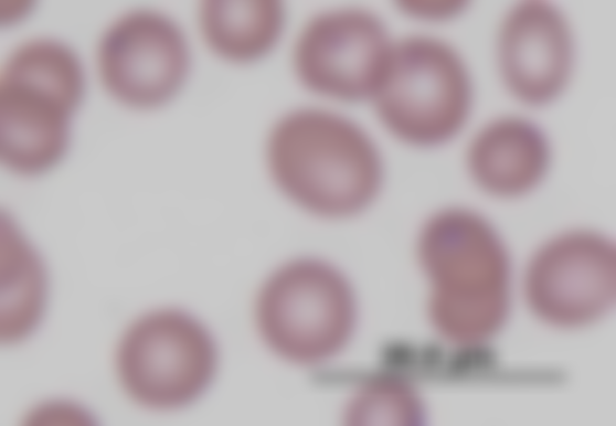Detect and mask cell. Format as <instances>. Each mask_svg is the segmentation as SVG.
<instances>
[{"instance_id": "obj_1", "label": "cell", "mask_w": 616, "mask_h": 426, "mask_svg": "<svg viewBox=\"0 0 616 426\" xmlns=\"http://www.w3.org/2000/svg\"><path fill=\"white\" fill-rule=\"evenodd\" d=\"M416 248L434 329L465 347L497 334L510 309V257L493 224L472 209L445 207L423 223Z\"/></svg>"}, {"instance_id": "obj_2", "label": "cell", "mask_w": 616, "mask_h": 426, "mask_svg": "<svg viewBox=\"0 0 616 426\" xmlns=\"http://www.w3.org/2000/svg\"><path fill=\"white\" fill-rule=\"evenodd\" d=\"M265 157L278 190L320 217L364 211L384 180L383 158L372 137L353 120L320 108L280 117L267 136Z\"/></svg>"}, {"instance_id": "obj_3", "label": "cell", "mask_w": 616, "mask_h": 426, "mask_svg": "<svg viewBox=\"0 0 616 426\" xmlns=\"http://www.w3.org/2000/svg\"><path fill=\"white\" fill-rule=\"evenodd\" d=\"M84 93V68L71 47L52 39L18 46L0 71L1 162L23 175L53 168L66 153Z\"/></svg>"}, {"instance_id": "obj_4", "label": "cell", "mask_w": 616, "mask_h": 426, "mask_svg": "<svg viewBox=\"0 0 616 426\" xmlns=\"http://www.w3.org/2000/svg\"><path fill=\"white\" fill-rule=\"evenodd\" d=\"M382 126L399 141L433 149L455 140L475 105L465 56L450 42L415 34L394 41L370 100Z\"/></svg>"}, {"instance_id": "obj_5", "label": "cell", "mask_w": 616, "mask_h": 426, "mask_svg": "<svg viewBox=\"0 0 616 426\" xmlns=\"http://www.w3.org/2000/svg\"><path fill=\"white\" fill-rule=\"evenodd\" d=\"M258 332L286 361L317 364L350 341L357 303L348 279L315 258L289 262L264 283L255 305Z\"/></svg>"}, {"instance_id": "obj_6", "label": "cell", "mask_w": 616, "mask_h": 426, "mask_svg": "<svg viewBox=\"0 0 616 426\" xmlns=\"http://www.w3.org/2000/svg\"><path fill=\"white\" fill-rule=\"evenodd\" d=\"M121 386L137 403L174 409L197 400L217 369L216 343L208 329L179 309H160L137 319L116 350Z\"/></svg>"}, {"instance_id": "obj_7", "label": "cell", "mask_w": 616, "mask_h": 426, "mask_svg": "<svg viewBox=\"0 0 616 426\" xmlns=\"http://www.w3.org/2000/svg\"><path fill=\"white\" fill-rule=\"evenodd\" d=\"M531 311L548 324L578 328L595 322L616 299V246L592 230H572L545 242L524 275Z\"/></svg>"}, {"instance_id": "obj_8", "label": "cell", "mask_w": 616, "mask_h": 426, "mask_svg": "<svg viewBox=\"0 0 616 426\" xmlns=\"http://www.w3.org/2000/svg\"><path fill=\"white\" fill-rule=\"evenodd\" d=\"M394 41L383 20L371 11H326L301 29L293 52L294 71L301 85L317 95L370 103Z\"/></svg>"}, {"instance_id": "obj_9", "label": "cell", "mask_w": 616, "mask_h": 426, "mask_svg": "<svg viewBox=\"0 0 616 426\" xmlns=\"http://www.w3.org/2000/svg\"><path fill=\"white\" fill-rule=\"evenodd\" d=\"M495 63L505 90L519 104L542 108L570 88L577 64V42L567 14L553 2L513 3L500 19Z\"/></svg>"}, {"instance_id": "obj_10", "label": "cell", "mask_w": 616, "mask_h": 426, "mask_svg": "<svg viewBox=\"0 0 616 426\" xmlns=\"http://www.w3.org/2000/svg\"><path fill=\"white\" fill-rule=\"evenodd\" d=\"M190 65L189 44L180 26L151 10L118 18L97 47L103 85L117 100L135 108L170 100L184 84Z\"/></svg>"}, {"instance_id": "obj_11", "label": "cell", "mask_w": 616, "mask_h": 426, "mask_svg": "<svg viewBox=\"0 0 616 426\" xmlns=\"http://www.w3.org/2000/svg\"><path fill=\"white\" fill-rule=\"evenodd\" d=\"M554 159L545 129L533 118L511 113L495 116L470 136L464 162L468 177L493 198L518 199L535 190Z\"/></svg>"}, {"instance_id": "obj_12", "label": "cell", "mask_w": 616, "mask_h": 426, "mask_svg": "<svg viewBox=\"0 0 616 426\" xmlns=\"http://www.w3.org/2000/svg\"><path fill=\"white\" fill-rule=\"evenodd\" d=\"M198 21L213 53L230 62L251 63L276 46L286 12L277 1H205Z\"/></svg>"}, {"instance_id": "obj_13", "label": "cell", "mask_w": 616, "mask_h": 426, "mask_svg": "<svg viewBox=\"0 0 616 426\" xmlns=\"http://www.w3.org/2000/svg\"><path fill=\"white\" fill-rule=\"evenodd\" d=\"M1 224V341L12 343L39 324L46 305L47 274L13 221Z\"/></svg>"}, {"instance_id": "obj_14", "label": "cell", "mask_w": 616, "mask_h": 426, "mask_svg": "<svg viewBox=\"0 0 616 426\" xmlns=\"http://www.w3.org/2000/svg\"><path fill=\"white\" fill-rule=\"evenodd\" d=\"M349 424L415 425L423 422L424 405L406 381L379 375L357 391L346 412Z\"/></svg>"}, {"instance_id": "obj_15", "label": "cell", "mask_w": 616, "mask_h": 426, "mask_svg": "<svg viewBox=\"0 0 616 426\" xmlns=\"http://www.w3.org/2000/svg\"><path fill=\"white\" fill-rule=\"evenodd\" d=\"M464 1H410L399 3L411 19L427 23H447L459 19L467 10Z\"/></svg>"}]
</instances>
